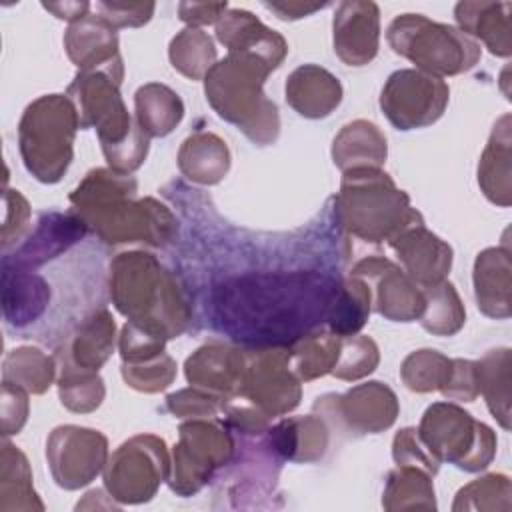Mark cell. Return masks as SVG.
I'll return each instance as SVG.
<instances>
[{
	"label": "cell",
	"instance_id": "277c9868",
	"mask_svg": "<svg viewBox=\"0 0 512 512\" xmlns=\"http://www.w3.org/2000/svg\"><path fill=\"white\" fill-rule=\"evenodd\" d=\"M124 72H78L68 88L80 118V128L96 126L110 170L130 174L148 154V136L134 122L122 102L118 86Z\"/></svg>",
	"mask_w": 512,
	"mask_h": 512
},
{
	"label": "cell",
	"instance_id": "8d00e7d4",
	"mask_svg": "<svg viewBox=\"0 0 512 512\" xmlns=\"http://www.w3.org/2000/svg\"><path fill=\"white\" fill-rule=\"evenodd\" d=\"M382 504L388 510L436 508L430 474L418 466L398 464L388 476Z\"/></svg>",
	"mask_w": 512,
	"mask_h": 512
},
{
	"label": "cell",
	"instance_id": "9a60e30c",
	"mask_svg": "<svg viewBox=\"0 0 512 512\" xmlns=\"http://www.w3.org/2000/svg\"><path fill=\"white\" fill-rule=\"evenodd\" d=\"M358 278H376V310L394 322L420 320L426 298L424 290L394 262L384 256H366L350 272Z\"/></svg>",
	"mask_w": 512,
	"mask_h": 512
},
{
	"label": "cell",
	"instance_id": "7c38bea8",
	"mask_svg": "<svg viewBox=\"0 0 512 512\" xmlns=\"http://www.w3.org/2000/svg\"><path fill=\"white\" fill-rule=\"evenodd\" d=\"M448 94L450 90L442 78L404 68L388 76L380 106L394 128L414 130L434 124L444 114Z\"/></svg>",
	"mask_w": 512,
	"mask_h": 512
},
{
	"label": "cell",
	"instance_id": "ab89813d",
	"mask_svg": "<svg viewBox=\"0 0 512 512\" xmlns=\"http://www.w3.org/2000/svg\"><path fill=\"white\" fill-rule=\"evenodd\" d=\"M216 48L212 38L200 28H184L170 42V62L172 66L192 78L200 80L216 64Z\"/></svg>",
	"mask_w": 512,
	"mask_h": 512
},
{
	"label": "cell",
	"instance_id": "d6986e66",
	"mask_svg": "<svg viewBox=\"0 0 512 512\" xmlns=\"http://www.w3.org/2000/svg\"><path fill=\"white\" fill-rule=\"evenodd\" d=\"M380 10L374 2L346 0L334 14V52L348 66H364L378 52Z\"/></svg>",
	"mask_w": 512,
	"mask_h": 512
},
{
	"label": "cell",
	"instance_id": "44dd1931",
	"mask_svg": "<svg viewBox=\"0 0 512 512\" xmlns=\"http://www.w3.org/2000/svg\"><path fill=\"white\" fill-rule=\"evenodd\" d=\"M64 46L80 72H124L118 54L116 28L100 14H86L84 18L72 22L66 30Z\"/></svg>",
	"mask_w": 512,
	"mask_h": 512
},
{
	"label": "cell",
	"instance_id": "e0dca14e",
	"mask_svg": "<svg viewBox=\"0 0 512 512\" xmlns=\"http://www.w3.org/2000/svg\"><path fill=\"white\" fill-rule=\"evenodd\" d=\"M88 232L84 220L74 212H44L32 234L12 254L2 256V266L34 270L68 252Z\"/></svg>",
	"mask_w": 512,
	"mask_h": 512
},
{
	"label": "cell",
	"instance_id": "83f0119b",
	"mask_svg": "<svg viewBox=\"0 0 512 512\" xmlns=\"http://www.w3.org/2000/svg\"><path fill=\"white\" fill-rule=\"evenodd\" d=\"M114 330L116 326L110 312L98 308L78 324L72 340L64 342L58 352H62L74 366L98 372L112 354Z\"/></svg>",
	"mask_w": 512,
	"mask_h": 512
},
{
	"label": "cell",
	"instance_id": "6da1fadb",
	"mask_svg": "<svg viewBox=\"0 0 512 512\" xmlns=\"http://www.w3.org/2000/svg\"><path fill=\"white\" fill-rule=\"evenodd\" d=\"M342 276L322 266L228 270L198 294L202 320L244 348H288L328 320Z\"/></svg>",
	"mask_w": 512,
	"mask_h": 512
},
{
	"label": "cell",
	"instance_id": "5bb4252c",
	"mask_svg": "<svg viewBox=\"0 0 512 512\" xmlns=\"http://www.w3.org/2000/svg\"><path fill=\"white\" fill-rule=\"evenodd\" d=\"M46 458L56 484L76 490L92 482L106 466L108 440L98 430L60 426L46 442Z\"/></svg>",
	"mask_w": 512,
	"mask_h": 512
},
{
	"label": "cell",
	"instance_id": "b9f144b4",
	"mask_svg": "<svg viewBox=\"0 0 512 512\" xmlns=\"http://www.w3.org/2000/svg\"><path fill=\"white\" fill-rule=\"evenodd\" d=\"M2 504L10 496H18V508H38L42 510V502L36 498L32 490V472L24 454L4 440L2 444Z\"/></svg>",
	"mask_w": 512,
	"mask_h": 512
},
{
	"label": "cell",
	"instance_id": "30bf717a",
	"mask_svg": "<svg viewBox=\"0 0 512 512\" xmlns=\"http://www.w3.org/2000/svg\"><path fill=\"white\" fill-rule=\"evenodd\" d=\"M232 456L234 436L224 422L192 418L180 424V442L174 446L168 484L180 496L196 494Z\"/></svg>",
	"mask_w": 512,
	"mask_h": 512
},
{
	"label": "cell",
	"instance_id": "7402d4cb",
	"mask_svg": "<svg viewBox=\"0 0 512 512\" xmlns=\"http://www.w3.org/2000/svg\"><path fill=\"white\" fill-rule=\"evenodd\" d=\"M216 38L228 48V52L250 54L262 58L272 68H278L288 52L286 40L264 26L248 10H226L216 22Z\"/></svg>",
	"mask_w": 512,
	"mask_h": 512
},
{
	"label": "cell",
	"instance_id": "8992f818",
	"mask_svg": "<svg viewBox=\"0 0 512 512\" xmlns=\"http://www.w3.org/2000/svg\"><path fill=\"white\" fill-rule=\"evenodd\" d=\"M340 230L364 240H392L420 214L410 208L406 192L380 168H352L342 176L340 192L330 200Z\"/></svg>",
	"mask_w": 512,
	"mask_h": 512
},
{
	"label": "cell",
	"instance_id": "cb8c5ba5",
	"mask_svg": "<svg viewBox=\"0 0 512 512\" xmlns=\"http://www.w3.org/2000/svg\"><path fill=\"white\" fill-rule=\"evenodd\" d=\"M286 100L306 118H324L340 104L342 86L328 70L304 64L288 76Z\"/></svg>",
	"mask_w": 512,
	"mask_h": 512
},
{
	"label": "cell",
	"instance_id": "2e32d148",
	"mask_svg": "<svg viewBox=\"0 0 512 512\" xmlns=\"http://www.w3.org/2000/svg\"><path fill=\"white\" fill-rule=\"evenodd\" d=\"M314 410L338 414L344 424L360 434H376L394 424L398 416L396 394L382 382H366L346 394H326L316 400Z\"/></svg>",
	"mask_w": 512,
	"mask_h": 512
},
{
	"label": "cell",
	"instance_id": "681fc988",
	"mask_svg": "<svg viewBox=\"0 0 512 512\" xmlns=\"http://www.w3.org/2000/svg\"><path fill=\"white\" fill-rule=\"evenodd\" d=\"M96 10H100V16H104L114 28L142 26L150 20V16L154 12V2H146V4L98 2Z\"/></svg>",
	"mask_w": 512,
	"mask_h": 512
},
{
	"label": "cell",
	"instance_id": "4dcf8cb0",
	"mask_svg": "<svg viewBox=\"0 0 512 512\" xmlns=\"http://www.w3.org/2000/svg\"><path fill=\"white\" fill-rule=\"evenodd\" d=\"M478 184L490 202L510 206V114H504L494 124L480 158Z\"/></svg>",
	"mask_w": 512,
	"mask_h": 512
},
{
	"label": "cell",
	"instance_id": "4fadbf2b",
	"mask_svg": "<svg viewBox=\"0 0 512 512\" xmlns=\"http://www.w3.org/2000/svg\"><path fill=\"white\" fill-rule=\"evenodd\" d=\"M236 396L266 418L294 410L300 402V380L288 366V348L248 350V364Z\"/></svg>",
	"mask_w": 512,
	"mask_h": 512
},
{
	"label": "cell",
	"instance_id": "db71d44e",
	"mask_svg": "<svg viewBox=\"0 0 512 512\" xmlns=\"http://www.w3.org/2000/svg\"><path fill=\"white\" fill-rule=\"evenodd\" d=\"M42 6H44L46 10H50V12H54L56 18L70 20V24L76 22V20H80V18H84V16L88 14V8H90L88 2H64V4H62V2H60V4L44 2Z\"/></svg>",
	"mask_w": 512,
	"mask_h": 512
},
{
	"label": "cell",
	"instance_id": "f6af8a7d",
	"mask_svg": "<svg viewBox=\"0 0 512 512\" xmlns=\"http://www.w3.org/2000/svg\"><path fill=\"white\" fill-rule=\"evenodd\" d=\"M122 376L128 386L140 392H160L172 384L176 376V362L164 352L148 362L122 364Z\"/></svg>",
	"mask_w": 512,
	"mask_h": 512
},
{
	"label": "cell",
	"instance_id": "7a4b0ae2",
	"mask_svg": "<svg viewBox=\"0 0 512 512\" xmlns=\"http://www.w3.org/2000/svg\"><path fill=\"white\" fill-rule=\"evenodd\" d=\"M134 196L136 180L130 174L96 168L70 194V204L88 230L106 244H172L180 224L170 208L154 198Z\"/></svg>",
	"mask_w": 512,
	"mask_h": 512
},
{
	"label": "cell",
	"instance_id": "ac0fdd59",
	"mask_svg": "<svg viewBox=\"0 0 512 512\" xmlns=\"http://www.w3.org/2000/svg\"><path fill=\"white\" fill-rule=\"evenodd\" d=\"M388 244L404 264V272L420 288L442 282L452 266V248L424 226L422 216L402 228Z\"/></svg>",
	"mask_w": 512,
	"mask_h": 512
},
{
	"label": "cell",
	"instance_id": "74e56055",
	"mask_svg": "<svg viewBox=\"0 0 512 512\" xmlns=\"http://www.w3.org/2000/svg\"><path fill=\"white\" fill-rule=\"evenodd\" d=\"M54 360L46 356L42 350L24 346L12 350L4 358L2 382L16 384L32 394H42L54 380Z\"/></svg>",
	"mask_w": 512,
	"mask_h": 512
},
{
	"label": "cell",
	"instance_id": "f5cc1de1",
	"mask_svg": "<svg viewBox=\"0 0 512 512\" xmlns=\"http://www.w3.org/2000/svg\"><path fill=\"white\" fill-rule=\"evenodd\" d=\"M268 10L278 14L282 20H296L310 16L316 10H322L326 4H306V2H288V4H264Z\"/></svg>",
	"mask_w": 512,
	"mask_h": 512
},
{
	"label": "cell",
	"instance_id": "ee69618b",
	"mask_svg": "<svg viewBox=\"0 0 512 512\" xmlns=\"http://www.w3.org/2000/svg\"><path fill=\"white\" fill-rule=\"evenodd\" d=\"M498 498L510 500V480L504 474H488L484 478H478L458 490L454 510L462 508H476V510H492L502 508L508 510L510 506L500 502Z\"/></svg>",
	"mask_w": 512,
	"mask_h": 512
},
{
	"label": "cell",
	"instance_id": "c3c4849f",
	"mask_svg": "<svg viewBox=\"0 0 512 512\" xmlns=\"http://www.w3.org/2000/svg\"><path fill=\"white\" fill-rule=\"evenodd\" d=\"M448 400L458 402H472L480 394L478 386V370L476 362L454 358L452 360V372L446 382V386L440 390Z\"/></svg>",
	"mask_w": 512,
	"mask_h": 512
},
{
	"label": "cell",
	"instance_id": "d4e9b609",
	"mask_svg": "<svg viewBox=\"0 0 512 512\" xmlns=\"http://www.w3.org/2000/svg\"><path fill=\"white\" fill-rule=\"evenodd\" d=\"M266 442L280 460L314 462L328 446V428L314 414L284 418L266 430Z\"/></svg>",
	"mask_w": 512,
	"mask_h": 512
},
{
	"label": "cell",
	"instance_id": "603a6c76",
	"mask_svg": "<svg viewBox=\"0 0 512 512\" xmlns=\"http://www.w3.org/2000/svg\"><path fill=\"white\" fill-rule=\"evenodd\" d=\"M50 284L34 270L2 266V310L8 326L28 328L40 320L50 304Z\"/></svg>",
	"mask_w": 512,
	"mask_h": 512
},
{
	"label": "cell",
	"instance_id": "d6a6232c",
	"mask_svg": "<svg viewBox=\"0 0 512 512\" xmlns=\"http://www.w3.org/2000/svg\"><path fill=\"white\" fill-rule=\"evenodd\" d=\"M340 336L322 328L288 346V366L298 380H314L332 372L340 354Z\"/></svg>",
	"mask_w": 512,
	"mask_h": 512
},
{
	"label": "cell",
	"instance_id": "f546056e",
	"mask_svg": "<svg viewBox=\"0 0 512 512\" xmlns=\"http://www.w3.org/2000/svg\"><path fill=\"white\" fill-rule=\"evenodd\" d=\"M178 168L192 182L216 184L230 168L228 146L216 134L194 132L178 152Z\"/></svg>",
	"mask_w": 512,
	"mask_h": 512
},
{
	"label": "cell",
	"instance_id": "60d3db41",
	"mask_svg": "<svg viewBox=\"0 0 512 512\" xmlns=\"http://www.w3.org/2000/svg\"><path fill=\"white\" fill-rule=\"evenodd\" d=\"M452 372V358L436 350H418L406 356L400 368L404 384L414 392L442 390Z\"/></svg>",
	"mask_w": 512,
	"mask_h": 512
},
{
	"label": "cell",
	"instance_id": "d590c367",
	"mask_svg": "<svg viewBox=\"0 0 512 512\" xmlns=\"http://www.w3.org/2000/svg\"><path fill=\"white\" fill-rule=\"evenodd\" d=\"M60 362V402L72 412H90L100 406L104 398V382L94 370L74 366L62 352L56 350Z\"/></svg>",
	"mask_w": 512,
	"mask_h": 512
},
{
	"label": "cell",
	"instance_id": "1f68e13d",
	"mask_svg": "<svg viewBox=\"0 0 512 512\" xmlns=\"http://www.w3.org/2000/svg\"><path fill=\"white\" fill-rule=\"evenodd\" d=\"M184 116L180 96L164 84H144L136 92V122L150 136H166Z\"/></svg>",
	"mask_w": 512,
	"mask_h": 512
},
{
	"label": "cell",
	"instance_id": "52a82bcc",
	"mask_svg": "<svg viewBox=\"0 0 512 512\" xmlns=\"http://www.w3.org/2000/svg\"><path fill=\"white\" fill-rule=\"evenodd\" d=\"M80 118L74 102L62 94L34 100L18 126V144L28 172L46 184L58 182L72 160V142Z\"/></svg>",
	"mask_w": 512,
	"mask_h": 512
},
{
	"label": "cell",
	"instance_id": "7bdbcfd3",
	"mask_svg": "<svg viewBox=\"0 0 512 512\" xmlns=\"http://www.w3.org/2000/svg\"><path fill=\"white\" fill-rule=\"evenodd\" d=\"M380 354L378 346L368 336H344L340 340V354L332 368V374L340 380H358L374 372Z\"/></svg>",
	"mask_w": 512,
	"mask_h": 512
},
{
	"label": "cell",
	"instance_id": "5b68a950",
	"mask_svg": "<svg viewBox=\"0 0 512 512\" xmlns=\"http://www.w3.org/2000/svg\"><path fill=\"white\" fill-rule=\"evenodd\" d=\"M272 70L262 58L228 52L204 76L210 106L258 146L272 144L280 132L278 108L262 90Z\"/></svg>",
	"mask_w": 512,
	"mask_h": 512
},
{
	"label": "cell",
	"instance_id": "8fae6325",
	"mask_svg": "<svg viewBox=\"0 0 512 512\" xmlns=\"http://www.w3.org/2000/svg\"><path fill=\"white\" fill-rule=\"evenodd\" d=\"M104 484L112 498L138 504L150 500L168 480L170 460L162 438L140 434L124 442L104 466Z\"/></svg>",
	"mask_w": 512,
	"mask_h": 512
},
{
	"label": "cell",
	"instance_id": "7dc6e473",
	"mask_svg": "<svg viewBox=\"0 0 512 512\" xmlns=\"http://www.w3.org/2000/svg\"><path fill=\"white\" fill-rule=\"evenodd\" d=\"M392 454H394L396 464L418 466V468L426 470L430 476H434L440 468V462L424 446L416 428H404L396 434L394 444H392Z\"/></svg>",
	"mask_w": 512,
	"mask_h": 512
},
{
	"label": "cell",
	"instance_id": "bcb514c9",
	"mask_svg": "<svg viewBox=\"0 0 512 512\" xmlns=\"http://www.w3.org/2000/svg\"><path fill=\"white\" fill-rule=\"evenodd\" d=\"M230 400L202 388H186L166 398V406L178 418H216Z\"/></svg>",
	"mask_w": 512,
	"mask_h": 512
},
{
	"label": "cell",
	"instance_id": "f907efd6",
	"mask_svg": "<svg viewBox=\"0 0 512 512\" xmlns=\"http://www.w3.org/2000/svg\"><path fill=\"white\" fill-rule=\"evenodd\" d=\"M2 404H10L2 406V430L4 436L18 432L28 416V398H26V390L10 384V382H2Z\"/></svg>",
	"mask_w": 512,
	"mask_h": 512
},
{
	"label": "cell",
	"instance_id": "3957f363",
	"mask_svg": "<svg viewBox=\"0 0 512 512\" xmlns=\"http://www.w3.org/2000/svg\"><path fill=\"white\" fill-rule=\"evenodd\" d=\"M110 298L128 322L176 338L194 318V298L180 276L150 252H122L110 262Z\"/></svg>",
	"mask_w": 512,
	"mask_h": 512
},
{
	"label": "cell",
	"instance_id": "836d02e7",
	"mask_svg": "<svg viewBox=\"0 0 512 512\" xmlns=\"http://www.w3.org/2000/svg\"><path fill=\"white\" fill-rule=\"evenodd\" d=\"M370 314V286L364 278L346 276L342 278L334 304L328 314V328L336 336H354L362 330Z\"/></svg>",
	"mask_w": 512,
	"mask_h": 512
},
{
	"label": "cell",
	"instance_id": "e575fe53",
	"mask_svg": "<svg viewBox=\"0 0 512 512\" xmlns=\"http://www.w3.org/2000/svg\"><path fill=\"white\" fill-rule=\"evenodd\" d=\"M478 386L486 398L488 410L502 424L510 428V350H490L482 360L476 362Z\"/></svg>",
	"mask_w": 512,
	"mask_h": 512
},
{
	"label": "cell",
	"instance_id": "9c48e42d",
	"mask_svg": "<svg viewBox=\"0 0 512 512\" xmlns=\"http://www.w3.org/2000/svg\"><path fill=\"white\" fill-rule=\"evenodd\" d=\"M416 432L438 462L448 460L468 472L486 468L496 452L492 428L450 402L428 406Z\"/></svg>",
	"mask_w": 512,
	"mask_h": 512
},
{
	"label": "cell",
	"instance_id": "f1b7e54d",
	"mask_svg": "<svg viewBox=\"0 0 512 512\" xmlns=\"http://www.w3.org/2000/svg\"><path fill=\"white\" fill-rule=\"evenodd\" d=\"M386 138L376 124L366 120L350 122L334 138V164L346 172L352 168H380L386 160Z\"/></svg>",
	"mask_w": 512,
	"mask_h": 512
},
{
	"label": "cell",
	"instance_id": "484cf974",
	"mask_svg": "<svg viewBox=\"0 0 512 512\" xmlns=\"http://www.w3.org/2000/svg\"><path fill=\"white\" fill-rule=\"evenodd\" d=\"M510 272L508 248H486L474 262L476 302L490 318L510 316Z\"/></svg>",
	"mask_w": 512,
	"mask_h": 512
},
{
	"label": "cell",
	"instance_id": "ba28073f",
	"mask_svg": "<svg viewBox=\"0 0 512 512\" xmlns=\"http://www.w3.org/2000/svg\"><path fill=\"white\" fill-rule=\"evenodd\" d=\"M386 38L396 54L436 78L462 74L480 60V46L468 34L422 14L394 18Z\"/></svg>",
	"mask_w": 512,
	"mask_h": 512
},
{
	"label": "cell",
	"instance_id": "4316f807",
	"mask_svg": "<svg viewBox=\"0 0 512 512\" xmlns=\"http://www.w3.org/2000/svg\"><path fill=\"white\" fill-rule=\"evenodd\" d=\"M510 2H460L454 16L460 30L468 36H478L492 54L510 56Z\"/></svg>",
	"mask_w": 512,
	"mask_h": 512
},
{
	"label": "cell",
	"instance_id": "816d5d0a",
	"mask_svg": "<svg viewBox=\"0 0 512 512\" xmlns=\"http://www.w3.org/2000/svg\"><path fill=\"white\" fill-rule=\"evenodd\" d=\"M228 4L226 2H218V4H208V2H182L178 6V14L180 18L190 24L192 28L204 26V24H212L218 22L220 16L226 12Z\"/></svg>",
	"mask_w": 512,
	"mask_h": 512
},
{
	"label": "cell",
	"instance_id": "ffe728a7",
	"mask_svg": "<svg viewBox=\"0 0 512 512\" xmlns=\"http://www.w3.org/2000/svg\"><path fill=\"white\" fill-rule=\"evenodd\" d=\"M246 364V348L214 340L200 346L192 356H188L184 368L190 386L232 400L238 394Z\"/></svg>",
	"mask_w": 512,
	"mask_h": 512
},
{
	"label": "cell",
	"instance_id": "f35d334b",
	"mask_svg": "<svg viewBox=\"0 0 512 512\" xmlns=\"http://www.w3.org/2000/svg\"><path fill=\"white\" fill-rule=\"evenodd\" d=\"M424 290V298H426V308L420 316V324L438 336H450L456 334L464 320H466V312L462 308L460 296L454 290V286L446 280L426 286Z\"/></svg>",
	"mask_w": 512,
	"mask_h": 512
}]
</instances>
